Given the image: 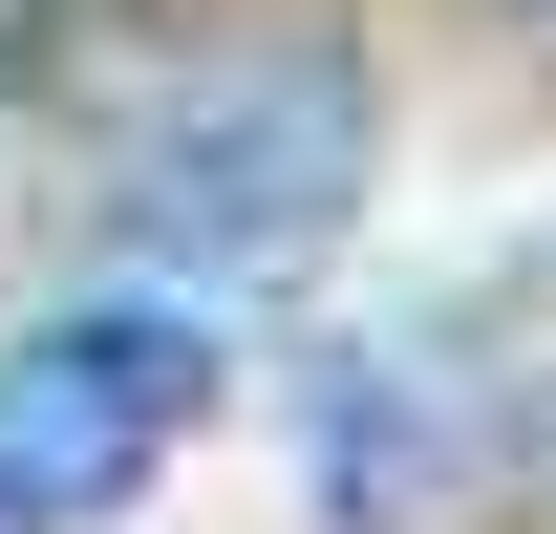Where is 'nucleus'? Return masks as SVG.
<instances>
[{
	"label": "nucleus",
	"mask_w": 556,
	"mask_h": 534,
	"mask_svg": "<svg viewBox=\"0 0 556 534\" xmlns=\"http://www.w3.org/2000/svg\"><path fill=\"white\" fill-rule=\"evenodd\" d=\"M343 171H364V107L321 43H214L108 129V214L172 236V257H300L343 214Z\"/></svg>",
	"instance_id": "f257e3e1"
},
{
	"label": "nucleus",
	"mask_w": 556,
	"mask_h": 534,
	"mask_svg": "<svg viewBox=\"0 0 556 534\" xmlns=\"http://www.w3.org/2000/svg\"><path fill=\"white\" fill-rule=\"evenodd\" d=\"M193 406H214V342L172 321V300H86V321L0 342V534L129 513L150 470L193 449Z\"/></svg>",
	"instance_id": "f03ea898"
},
{
	"label": "nucleus",
	"mask_w": 556,
	"mask_h": 534,
	"mask_svg": "<svg viewBox=\"0 0 556 534\" xmlns=\"http://www.w3.org/2000/svg\"><path fill=\"white\" fill-rule=\"evenodd\" d=\"M0 43H22V0H0Z\"/></svg>",
	"instance_id": "7ed1b4c3"
}]
</instances>
